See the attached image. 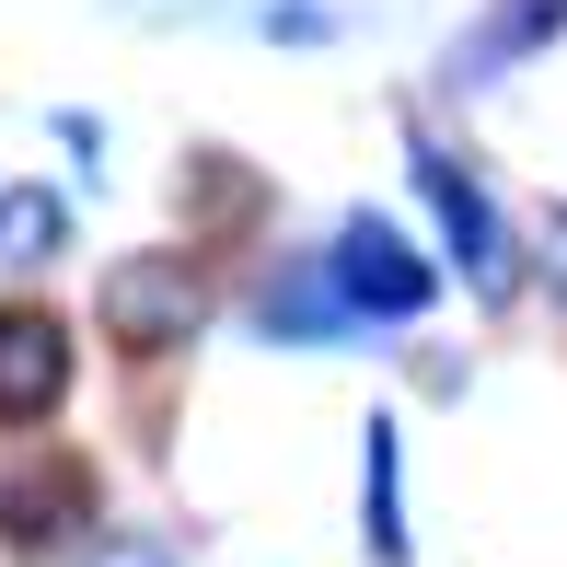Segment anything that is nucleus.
<instances>
[{
    "label": "nucleus",
    "mask_w": 567,
    "mask_h": 567,
    "mask_svg": "<svg viewBox=\"0 0 567 567\" xmlns=\"http://www.w3.org/2000/svg\"><path fill=\"white\" fill-rule=\"evenodd\" d=\"M324 267H337V290L359 301V313H382V324H417L429 313V290H441V278H429V255L405 244L394 220H337V255H324Z\"/></svg>",
    "instance_id": "2"
},
{
    "label": "nucleus",
    "mask_w": 567,
    "mask_h": 567,
    "mask_svg": "<svg viewBox=\"0 0 567 567\" xmlns=\"http://www.w3.org/2000/svg\"><path fill=\"white\" fill-rule=\"evenodd\" d=\"M405 163H417V197L429 209H441V231H452V267H463V290L475 301H509L522 290V244H509V220H498V197L475 186V174L452 163V151H405Z\"/></svg>",
    "instance_id": "1"
},
{
    "label": "nucleus",
    "mask_w": 567,
    "mask_h": 567,
    "mask_svg": "<svg viewBox=\"0 0 567 567\" xmlns=\"http://www.w3.org/2000/svg\"><path fill=\"white\" fill-rule=\"evenodd\" d=\"M116 12H267V0H116Z\"/></svg>",
    "instance_id": "11"
},
{
    "label": "nucleus",
    "mask_w": 567,
    "mask_h": 567,
    "mask_svg": "<svg viewBox=\"0 0 567 567\" xmlns=\"http://www.w3.org/2000/svg\"><path fill=\"white\" fill-rule=\"evenodd\" d=\"M82 567H174V556H163V545H140V533H105Z\"/></svg>",
    "instance_id": "10"
},
{
    "label": "nucleus",
    "mask_w": 567,
    "mask_h": 567,
    "mask_svg": "<svg viewBox=\"0 0 567 567\" xmlns=\"http://www.w3.org/2000/svg\"><path fill=\"white\" fill-rule=\"evenodd\" d=\"M70 394V324L35 313V301H0V417H47Z\"/></svg>",
    "instance_id": "4"
},
{
    "label": "nucleus",
    "mask_w": 567,
    "mask_h": 567,
    "mask_svg": "<svg viewBox=\"0 0 567 567\" xmlns=\"http://www.w3.org/2000/svg\"><path fill=\"white\" fill-rule=\"evenodd\" d=\"M545 35H567V0H498V12L475 23V59H463V70H509V59H533Z\"/></svg>",
    "instance_id": "7"
},
{
    "label": "nucleus",
    "mask_w": 567,
    "mask_h": 567,
    "mask_svg": "<svg viewBox=\"0 0 567 567\" xmlns=\"http://www.w3.org/2000/svg\"><path fill=\"white\" fill-rule=\"evenodd\" d=\"M371 545H405V509H394V429H371Z\"/></svg>",
    "instance_id": "8"
},
{
    "label": "nucleus",
    "mask_w": 567,
    "mask_h": 567,
    "mask_svg": "<svg viewBox=\"0 0 567 567\" xmlns=\"http://www.w3.org/2000/svg\"><path fill=\"white\" fill-rule=\"evenodd\" d=\"M105 324H116V348H186L209 324V290H197L186 255H127L105 278Z\"/></svg>",
    "instance_id": "3"
},
{
    "label": "nucleus",
    "mask_w": 567,
    "mask_h": 567,
    "mask_svg": "<svg viewBox=\"0 0 567 567\" xmlns=\"http://www.w3.org/2000/svg\"><path fill=\"white\" fill-rule=\"evenodd\" d=\"M556 301H567V220H556Z\"/></svg>",
    "instance_id": "12"
},
{
    "label": "nucleus",
    "mask_w": 567,
    "mask_h": 567,
    "mask_svg": "<svg viewBox=\"0 0 567 567\" xmlns=\"http://www.w3.org/2000/svg\"><path fill=\"white\" fill-rule=\"evenodd\" d=\"M70 244V197L59 186H12L0 197V267H35V255Z\"/></svg>",
    "instance_id": "6"
},
{
    "label": "nucleus",
    "mask_w": 567,
    "mask_h": 567,
    "mask_svg": "<svg viewBox=\"0 0 567 567\" xmlns=\"http://www.w3.org/2000/svg\"><path fill=\"white\" fill-rule=\"evenodd\" d=\"M255 23H267L278 47H324V35H337V12H324V0H267Z\"/></svg>",
    "instance_id": "9"
},
{
    "label": "nucleus",
    "mask_w": 567,
    "mask_h": 567,
    "mask_svg": "<svg viewBox=\"0 0 567 567\" xmlns=\"http://www.w3.org/2000/svg\"><path fill=\"white\" fill-rule=\"evenodd\" d=\"M359 301L337 290V267H278L267 278V337L278 348H313V337H348Z\"/></svg>",
    "instance_id": "5"
}]
</instances>
